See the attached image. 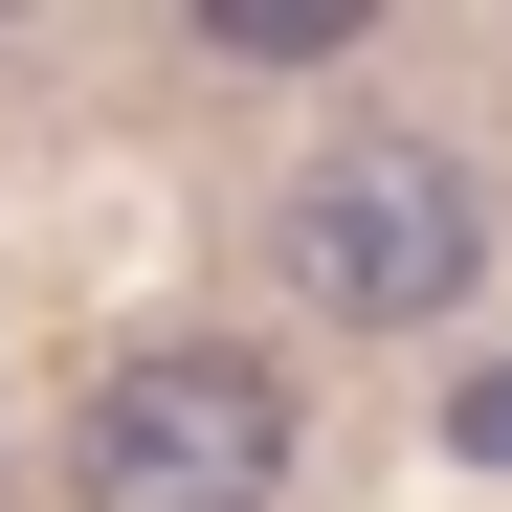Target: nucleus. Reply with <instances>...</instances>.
Here are the masks:
<instances>
[{
    "instance_id": "nucleus-1",
    "label": "nucleus",
    "mask_w": 512,
    "mask_h": 512,
    "mask_svg": "<svg viewBox=\"0 0 512 512\" xmlns=\"http://www.w3.org/2000/svg\"><path fill=\"white\" fill-rule=\"evenodd\" d=\"M67 490L90 512H268L290 490V379L245 334H134L67 423Z\"/></svg>"
},
{
    "instance_id": "nucleus-2",
    "label": "nucleus",
    "mask_w": 512,
    "mask_h": 512,
    "mask_svg": "<svg viewBox=\"0 0 512 512\" xmlns=\"http://www.w3.org/2000/svg\"><path fill=\"white\" fill-rule=\"evenodd\" d=\"M468 156H423V134H357V156H312L290 179V290L312 312H357V334H423V312H468Z\"/></svg>"
}]
</instances>
